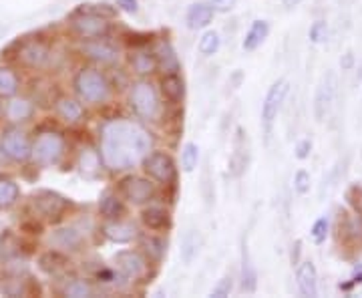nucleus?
Listing matches in <instances>:
<instances>
[{
  "mask_svg": "<svg viewBox=\"0 0 362 298\" xmlns=\"http://www.w3.org/2000/svg\"><path fill=\"white\" fill-rule=\"evenodd\" d=\"M99 141L101 161L113 172L135 167L153 147L151 135L141 125L127 119H111L105 123Z\"/></svg>",
  "mask_w": 362,
  "mask_h": 298,
  "instance_id": "1",
  "label": "nucleus"
},
{
  "mask_svg": "<svg viewBox=\"0 0 362 298\" xmlns=\"http://www.w3.org/2000/svg\"><path fill=\"white\" fill-rule=\"evenodd\" d=\"M73 85H75V91H77L79 99L83 103H91V105L103 103L111 95V85H109L107 77L101 70L91 69V67L79 70Z\"/></svg>",
  "mask_w": 362,
  "mask_h": 298,
  "instance_id": "2",
  "label": "nucleus"
},
{
  "mask_svg": "<svg viewBox=\"0 0 362 298\" xmlns=\"http://www.w3.org/2000/svg\"><path fill=\"white\" fill-rule=\"evenodd\" d=\"M129 105L145 121H157L161 115V101H159L157 89L153 87L151 81H145V79L131 85Z\"/></svg>",
  "mask_w": 362,
  "mask_h": 298,
  "instance_id": "3",
  "label": "nucleus"
},
{
  "mask_svg": "<svg viewBox=\"0 0 362 298\" xmlns=\"http://www.w3.org/2000/svg\"><path fill=\"white\" fill-rule=\"evenodd\" d=\"M65 149H67L65 135L54 131V129L40 131L33 141V158H35L36 163L47 165V167L56 165L65 156Z\"/></svg>",
  "mask_w": 362,
  "mask_h": 298,
  "instance_id": "4",
  "label": "nucleus"
},
{
  "mask_svg": "<svg viewBox=\"0 0 362 298\" xmlns=\"http://www.w3.org/2000/svg\"><path fill=\"white\" fill-rule=\"evenodd\" d=\"M0 154L10 161L24 163L27 159L33 158V143L22 129L8 127L0 135Z\"/></svg>",
  "mask_w": 362,
  "mask_h": 298,
  "instance_id": "5",
  "label": "nucleus"
},
{
  "mask_svg": "<svg viewBox=\"0 0 362 298\" xmlns=\"http://www.w3.org/2000/svg\"><path fill=\"white\" fill-rule=\"evenodd\" d=\"M70 29L73 33L83 38V40H93V38H103L109 33V20L103 15H97L93 10H79L70 18Z\"/></svg>",
  "mask_w": 362,
  "mask_h": 298,
  "instance_id": "6",
  "label": "nucleus"
},
{
  "mask_svg": "<svg viewBox=\"0 0 362 298\" xmlns=\"http://www.w3.org/2000/svg\"><path fill=\"white\" fill-rule=\"evenodd\" d=\"M288 91H290V83L286 79H278L276 83H272V87L268 89V93L264 97V103H262V125H264L266 137H270V133H272V125L276 121L278 113H280V109H282L286 97H288Z\"/></svg>",
  "mask_w": 362,
  "mask_h": 298,
  "instance_id": "7",
  "label": "nucleus"
},
{
  "mask_svg": "<svg viewBox=\"0 0 362 298\" xmlns=\"http://www.w3.org/2000/svg\"><path fill=\"white\" fill-rule=\"evenodd\" d=\"M143 170L153 177L159 184H173L177 176L175 161L169 154L165 151H151L143 158Z\"/></svg>",
  "mask_w": 362,
  "mask_h": 298,
  "instance_id": "8",
  "label": "nucleus"
},
{
  "mask_svg": "<svg viewBox=\"0 0 362 298\" xmlns=\"http://www.w3.org/2000/svg\"><path fill=\"white\" fill-rule=\"evenodd\" d=\"M119 192L133 206H143L156 198V184H151V179L147 177L129 176L121 181Z\"/></svg>",
  "mask_w": 362,
  "mask_h": 298,
  "instance_id": "9",
  "label": "nucleus"
},
{
  "mask_svg": "<svg viewBox=\"0 0 362 298\" xmlns=\"http://www.w3.org/2000/svg\"><path fill=\"white\" fill-rule=\"evenodd\" d=\"M336 89H338L336 75L330 70L320 79L316 93H314V117H316V121L322 123L328 117L330 109L334 105V99H336Z\"/></svg>",
  "mask_w": 362,
  "mask_h": 298,
  "instance_id": "10",
  "label": "nucleus"
},
{
  "mask_svg": "<svg viewBox=\"0 0 362 298\" xmlns=\"http://www.w3.org/2000/svg\"><path fill=\"white\" fill-rule=\"evenodd\" d=\"M49 59H51V47L45 40H40V38L24 40L17 53L18 63L22 67H29V69H43V67H47Z\"/></svg>",
  "mask_w": 362,
  "mask_h": 298,
  "instance_id": "11",
  "label": "nucleus"
},
{
  "mask_svg": "<svg viewBox=\"0 0 362 298\" xmlns=\"http://www.w3.org/2000/svg\"><path fill=\"white\" fill-rule=\"evenodd\" d=\"M33 206L38 216H43L47 220H56L69 208V200L51 190H40L33 195Z\"/></svg>",
  "mask_w": 362,
  "mask_h": 298,
  "instance_id": "12",
  "label": "nucleus"
},
{
  "mask_svg": "<svg viewBox=\"0 0 362 298\" xmlns=\"http://www.w3.org/2000/svg\"><path fill=\"white\" fill-rule=\"evenodd\" d=\"M49 246L56 252H63V254H75L79 250H83L85 246V238L83 234L73 226H65V228L52 230L49 234Z\"/></svg>",
  "mask_w": 362,
  "mask_h": 298,
  "instance_id": "13",
  "label": "nucleus"
},
{
  "mask_svg": "<svg viewBox=\"0 0 362 298\" xmlns=\"http://www.w3.org/2000/svg\"><path fill=\"white\" fill-rule=\"evenodd\" d=\"M115 262H117L119 272L127 281H141L147 274V270H149L147 260L135 250H123V252H119L115 256Z\"/></svg>",
  "mask_w": 362,
  "mask_h": 298,
  "instance_id": "14",
  "label": "nucleus"
},
{
  "mask_svg": "<svg viewBox=\"0 0 362 298\" xmlns=\"http://www.w3.org/2000/svg\"><path fill=\"white\" fill-rule=\"evenodd\" d=\"M81 53L85 54L86 59L99 63V65H115L119 61V49L113 47L107 40H101V38L85 40L81 45Z\"/></svg>",
  "mask_w": 362,
  "mask_h": 298,
  "instance_id": "15",
  "label": "nucleus"
},
{
  "mask_svg": "<svg viewBox=\"0 0 362 298\" xmlns=\"http://www.w3.org/2000/svg\"><path fill=\"white\" fill-rule=\"evenodd\" d=\"M248 133H243V129L238 127L236 131V140H234V154L229 158L227 170L234 177H240L246 174L248 163H250V149H248Z\"/></svg>",
  "mask_w": 362,
  "mask_h": 298,
  "instance_id": "16",
  "label": "nucleus"
},
{
  "mask_svg": "<svg viewBox=\"0 0 362 298\" xmlns=\"http://www.w3.org/2000/svg\"><path fill=\"white\" fill-rule=\"evenodd\" d=\"M296 284L300 295L306 298L318 297V272L312 260H304L296 268Z\"/></svg>",
  "mask_w": 362,
  "mask_h": 298,
  "instance_id": "17",
  "label": "nucleus"
},
{
  "mask_svg": "<svg viewBox=\"0 0 362 298\" xmlns=\"http://www.w3.org/2000/svg\"><path fill=\"white\" fill-rule=\"evenodd\" d=\"M6 119L10 123H24L29 119H33L35 115V103L27 97H8V103H6Z\"/></svg>",
  "mask_w": 362,
  "mask_h": 298,
  "instance_id": "18",
  "label": "nucleus"
},
{
  "mask_svg": "<svg viewBox=\"0 0 362 298\" xmlns=\"http://www.w3.org/2000/svg\"><path fill=\"white\" fill-rule=\"evenodd\" d=\"M103 234L107 240H111L113 244H129L137 238V228L129 222H121V220H111L109 224L103 226Z\"/></svg>",
  "mask_w": 362,
  "mask_h": 298,
  "instance_id": "19",
  "label": "nucleus"
},
{
  "mask_svg": "<svg viewBox=\"0 0 362 298\" xmlns=\"http://www.w3.org/2000/svg\"><path fill=\"white\" fill-rule=\"evenodd\" d=\"M256 286H258V272H256V266L252 262L248 242L243 238V242H241V290L248 292V295H254Z\"/></svg>",
  "mask_w": 362,
  "mask_h": 298,
  "instance_id": "20",
  "label": "nucleus"
},
{
  "mask_svg": "<svg viewBox=\"0 0 362 298\" xmlns=\"http://www.w3.org/2000/svg\"><path fill=\"white\" fill-rule=\"evenodd\" d=\"M213 15H216V10H213L211 2H195L190 6L186 20H188V27L191 31H199V29H207L211 24Z\"/></svg>",
  "mask_w": 362,
  "mask_h": 298,
  "instance_id": "21",
  "label": "nucleus"
},
{
  "mask_svg": "<svg viewBox=\"0 0 362 298\" xmlns=\"http://www.w3.org/2000/svg\"><path fill=\"white\" fill-rule=\"evenodd\" d=\"M54 111H56V115H59L63 121L67 123L81 121L83 115H85V109L81 105V101L73 99L69 95H63V97H59V99L54 101Z\"/></svg>",
  "mask_w": 362,
  "mask_h": 298,
  "instance_id": "22",
  "label": "nucleus"
},
{
  "mask_svg": "<svg viewBox=\"0 0 362 298\" xmlns=\"http://www.w3.org/2000/svg\"><path fill=\"white\" fill-rule=\"evenodd\" d=\"M202 246H204V236L197 230H188L183 240H181V248H179V256H181L183 264L190 266L199 256Z\"/></svg>",
  "mask_w": 362,
  "mask_h": 298,
  "instance_id": "23",
  "label": "nucleus"
},
{
  "mask_svg": "<svg viewBox=\"0 0 362 298\" xmlns=\"http://www.w3.org/2000/svg\"><path fill=\"white\" fill-rule=\"evenodd\" d=\"M141 222L145 224V228L159 232V230H165L172 226V216L161 206H149V208L141 211Z\"/></svg>",
  "mask_w": 362,
  "mask_h": 298,
  "instance_id": "24",
  "label": "nucleus"
},
{
  "mask_svg": "<svg viewBox=\"0 0 362 298\" xmlns=\"http://www.w3.org/2000/svg\"><path fill=\"white\" fill-rule=\"evenodd\" d=\"M161 91L167 101L172 103H181L186 97V81L179 73H169L161 79Z\"/></svg>",
  "mask_w": 362,
  "mask_h": 298,
  "instance_id": "25",
  "label": "nucleus"
},
{
  "mask_svg": "<svg viewBox=\"0 0 362 298\" xmlns=\"http://www.w3.org/2000/svg\"><path fill=\"white\" fill-rule=\"evenodd\" d=\"M270 35V22L268 20H254L250 31L246 33V38L241 43L243 51H256L266 43V38Z\"/></svg>",
  "mask_w": 362,
  "mask_h": 298,
  "instance_id": "26",
  "label": "nucleus"
},
{
  "mask_svg": "<svg viewBox=\"0 0 362 298\" xmlns=\"http://www.w3.org/2000/svg\"><path fill=\"white\" fill-rule=\"evenodd\" d=\"M157 67H161V70L165 73V75H169V73H179L181 69V65H179V57L175 53V49L172 47V43H167V40H163L159 47H157Z\"/></svg>",
  "mask_w": 362,
  "mask_h": 298,
  "instance_id": "27",
  "label": "nucleus"
},
{
  "mask_svg": "<svg viewBox=\"0 0 362 298\" xmlns=\"http://www.w3.org/2000/svg\"><path fill=\"white\" fill-rule=\"evenodd\" d=\"M99 211H101V216L107 218V220H121V216H123L125 208H123V202L117 198V193L107 190V192L101 193V200H99Z\"/></svg>",
  "mask_w": 362,
  "mask_h": 298,
  "instance_id": "28",
  "label": "nucleus"
},
{
  "mask_svg": "<svg viewBox=\"0 0 362 298\" xmlns=\"http://www.w3.org/2000/svg\"><path fill=\"white\" fill-rule=\"evenodd\" d=\"M131 67H133V70H135L137 75H141V77L151 75V73H156L157 69V54L147 51V49H139V51H135L133 57H131Z\"/></svg>",
  "mask_w": 362,
  "mask_h": 298,
  "instance_id": "29",
  "label": "nucleus"
},
{
  "mask_svg": "<svg viewBox=\"0 0 362 298\" xmlns=\"http://www.w3.org/2000/svg\"><path fill=\"white\" fill-rule=\"evenodd\" d=\"M20 198V188L18 184L8 176H0V210L13 208Z\"/></svg>",
  "mask_w": 362,
  "mask_h": 298,
  "instance_id": "30",
  "label": "nucleus"
},
{
  "mask_svg": "<svg viewBox=\"0 0 362 298\" xmlns=\"http://www.w3.org/2000/svg\"><path fill=\"white\" fill-rule=\"evenodd\" d=\"M101 156L97 154V151H93V149H83L81 151V158H79V172H81V176L83 177H89V179H93V177H97V174L101 172Z\"/></svg>",
  "mask_w": 362,
  "mask_h": 298,
  "instance_id": "31",
  "label": "nucleus"
},
{
  "mask_svg": "<svg viewBox=\"0 0 362 298\" xmlns=\"http://www.w3.org/2000/svg\"><path fill=\"white\" fill-rule=\"evenodd\" d=\"M38 264H40V270L47 272L49 276H59L67 270V258L63 256V252H56V250L45 254Z\"/></svg>",
  "mask_w": 362,
  "mask_h": 298,
  "instance_id": "32",
  "label": "nucleus"
},
{
  "mask_svg": "<svg viewBox=\"0 0 362 298\" xmlns=\"http://www.w3.org/2000/svg\"><path fill=\"white\" fill-rule=\"evenodd\" d=\"M20 89V79L10 67H0V97H15Z\"/></svg>",
  "mask_w": 362,
  "mask_h": 298,
  "instance_id": "33",
  "label": "nucleus"
},
{
  "mask_svg": "<svg viewBox=\"0 0 362 298\" xmlns=\"http://www.w3.org/2000/svg\"><path fill=\"white\" fill-rule=\"evenodd\" d=\"M95 295V288L91 282L83 281V278H73L65 286H63V297L70 298H89Z\"/></svg>",
  "mask_w": 362,
  "mask_h": 298,
  "instance_id": "34",
  "label": "nucleus"
},
{
  "mask_svg": "<svg viewBox=\"0 0 362 298\" xmlns=\"http://www.w3.org/2000/svg\"><path fill=\"white\" fill-rule=\"evenodd\" d=\"M220 47H222V38H220V33H216V31H206L199 38V45H197L199 53L204 57L216 54L220 51Z\"/></svg>",
  "mask_w": 362,
  "mask_h": 298,
  "instance_id": "35",
  "label": "nucleus"
},
{
  "mask_svg": "<svg viewBox=\"0 0 362 298\" xmlns=\"http://www.w3.org/2000/svg\"><path fill=\"white\" fill-rule=\"evenodd\" d=\"M141 244L145 248L149 260L159 262V260L163 258V254H165V242H163L161 238H156V236H143V238H141Z\"/></svg>",
  "mask_w": 362,
  "mask_h": 298,
  "instance_id": "36",
  "label": "nucleus"
},
{
  "mask_svg": "<svg viewBox=\"0 0 362 298\" xmlns=\"http://www.w3.org/2000/svg\"><path fill=\"white\" fill-rule=\"evenodd\" d=\"M197 161H199V147L195 143H186L183 149H181V167L186 174H191L195 167H197Z\"/></svg>",
  "mask_w": 362,
  "mask_h": 298,
  "instance_id": "37",
  "label": "nucleus"
},
{
  "mask_svg": "<svg viewBox=\"0 0 362 298\" xmlns=\"http://www.w3.org/2000/svg\"><path fill=\"white\" fill-rule=\"evenodd\" d=\"M308 38L314 45H322L328 40V22L326 20H316L308 31Z\"/></svg>",
  "mask_w": 362,
  "mask_h": 298,
  "instance_id": "38",
  "label": "nucleus"
},
{
  "mask_svg": "<svg viewBox=\"0 0 362 298\" xmlns=\"http://www.w3.org/2000/svg\"><path fill=\"white\" fill-rule=\"evenodd\" d=\"M328 228H330V224H328L326 218H318L316 222H314V226L310 230V236L312 240H314V244H324L328 238Z\"/></svg>",
  "mask_w": 362,
  "mask_h": 298,
  "instance_id": "39",
  "label": "nucleus"
},
{
  "mask_svg": "<svg viewBox=\"0 0 362 298\" xmlns=\"http://www.w3.org/2000/svg\"><path fill=\"white\" fill-rule=\"evenodd\" d=\"M232 290H234V278H232V276H224L222 281H218V284L211 288L209 297L225 298L232 295Z\"/></svg>",
  "mask_w": 362,
  "mask_h": 298,
  "instance_id": "40",
  "label": "nucleus"
},
{
  "mask_svg": "<svg viewBox=\"0 0 362 298\" xmlns=\"http://www.w3.org/2000/svg\"><path fill=\"white\" fill-rule=\"evenodd\" d=\"M294 190L300 195H306L310 192V174L306 170H298L294 176Z\"/></svg>",
  "mask_w": 362,
  "mask_h": 298,
  "instance_id": "41",
  "label": "nucleus"
},
{
  "mask_svg": "<svg viewBox=\"0 0 362 298\" xmlns=\"http://www.w3.org/2000/svg\"><path fill=\"white\" fill-rule=\"evenodd\" d=\"M361 282H362V264H359V266L354 268V274L348 278V282H340V284H338V288H340V290H345V292H350V290H352L354 286H359Z\"/></svg>",
  "mask_w": 362,
  "mask_h": 298,
  "instance_id": "42",
  "label": "nucleus"
},
{
  "mask_svg": "<svg viewBox=\"0 0 362 298\" xmlns=\"http://www.w3.org/2000/svg\"><path fill=\"white\" fill-rule=\"evenodd\" d=\"M238 4V0H211V6H213V10L216 13H229V10H234V6Z\"/></svg>",
  "mask_w": 362,
  "mask_h": 298,
  "instance_id": "43",
  "label": "nucleus"
},
{
  "mask_svg": "<svg viewBox=\"0 0 362 298\" xmlns=\"http://www.w3.org/2000/svg\"><path fill=\"white\" fill-rule=\"evenodd\" d=\"M312 151V141L310 140H302L298 145H296V158L298 159H308Z\"/></svg>",
  "mask_w": 362,
  "mask_h": 298,
  "instance_id": "44",
  "label": "nucleus"
},
{
  "mask_svg": "<svg viewBox=\"0 0 362 298\" xmlns=\"http://www.w3.org/2000/svg\"><path fill=\"white\" fill-rule=\"evenodd\" d=\"M117 4H119L121 10H125V13H129V15H135L139 10L137 0H117Z\"/></svg>",
  "mask_w": 362,
  "mask_h": 298,
  "instance_id": "45",
  "label": "nucleus"
},
{
  "mask_svg": "<svg viewBox=\"0 0 362 298\" xmlns=\"http://www.w3.org/2000/svg\"><path fill=\"white\" fill-rule=\"evenodd\" d=\"M352 65H354V54L352 53H346L342 59H340V67L345 70H350L352 69Z\"/></svg>",
  "mask_w": 362,
  "mask_h": 298,
  "instance_id": "46",
  "label": "nucleus"
},
{
  "mask_svg": "<svg viewBox=\"0 0 362 298\" xmlns=\"http://www.w3.org/2000/svg\"><path fill=\"white\" fill-rule=\"evenodd\" d=\"M300 248H302V242H300V240H296V244H294V250H292L294 266H298V264H300Z\"/></svg>",
  "mask_w": 362,
  "mask_h": 298,
  "instance_id": "47",
  "label": "nucleus"
},
{
  "mask_svg": "<svg viewBox=\"0 0 362 298\" xmlns=\"http://www.w3.org/2000/svg\"><path fill=\"white\" fill-rule=\"evenodd\" d=\"M282 4H284L288 10H292V8H296V6L300 4V0H282Z\"/></svg>",
  "mask_w": 362,
  "mask_h": 298,
  "instance_id": "48",
  "label": "nucleus"
},
{
  "mask_svg": "<svg viewBox=\"0 0 362 298\" xmlns=\"http://www.w3.org/2000/svg\"><path fill=\"white\" fill-rule=\"evenodd\" d=\"M361 159H362V151H361Z\"/></svg>",
  "mask_w": 362,
  "mask_h": 298,
  "instance_id": "49",
  "label": "nucleus"
}]
</instances>
